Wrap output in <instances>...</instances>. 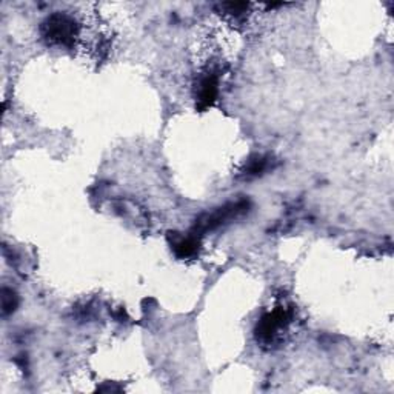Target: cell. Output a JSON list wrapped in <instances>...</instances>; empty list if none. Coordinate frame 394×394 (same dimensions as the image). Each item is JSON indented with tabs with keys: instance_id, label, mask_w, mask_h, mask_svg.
I'll list each match as a JSON object with an SVG mask.
<instances>
[{
	"instance_id": "2",
	"label": "cell",
	"mask_w": 394,
	"mask_h": 394,
	"mask_svg": "<svg viewBox=\"0 0 394 394\" xmlns=\"http://www.w3.org/2000/svg\"><path fill=\"white\" fill-rule=\"evenodd\" d=\"M288 323H290V316H288L285 309H274V311L265 314L260 319L257 325V339L265 343L273 342L280 334V332H284Z\"/></svg>"
},
{
	"instance_id": "1",
	"label": "cell",
	"mask_w": 394,
	"mask_h": 394,
	"mask_svg": "<svg viewBox=\"0 0 394 394\" xmlns=\"http://www.w3.org/2000/svg\"><path fill=\"white\" fill-rule=\"evenodd\" d=\"M42 34L49 44L71 46L77 36V25L74 19L67 16V14L58 12L45 20L44 26H42Z\"/></svg>"
},
{
	"instance_id": "3",
	"label": "cell",
	"mask_w": 394,
	"mask_h": 394,
	"mask_svg": "<svg viewBox=\"0 0 394 394\" xmlns=\"http://www.w3.org/2000/svg\"><path fill=\"white\" fill-rule=\"evenodd\" d=\"M248 208V202H236V203H230V205H225L223 208H219L214 213L208 214L205 219L197 222L196 228L199 231H208V230H214L219 227V225L225 223V221L233 219L237 214L243 213V211Z\"/></svg>"
},
{
	"instance_id": "6",
	"label": "cell",
	"mask_w": 394,
	"mask_h": 394,
	"mask_svg": "<svg viewBox=\"0 0 394 394\" xmlns=\"http://www.w3.org/2000/svg\"><path fill=\"white\" fill-rule=\"evenodd\" d=\"M266 168H268V159L266 157H262V156H257L256 159H252L248 166L245 168V174L248 175H259V174H262Z\"/></svg>"
},
{
	"instance_id": "5",
	"label": "cell",
	"mask_w": 394,
	"mask_h": 394,
	"mask_svg": "<svg viewBox=\"0 0 394 394\" xmlns=\"http://www.w3.org/2000/svg\"><path fill=\"white\" fill-rule=\"evenodd\" d=\"M197 248H199V242H197V239H194V237L180 239V241L173 243L174 255L180 257V259L194 256L197 252Z\"/></svg>"
},
{
	"instance_id": "4",
	"label": "cell",
	"mask_w": 394,
	"mask_h": 394,
	"mask_svg": "<svg viewBox=\"0 0 394 394\" xmlns=\"http://www.w3.org/2000/svg\"><path fill=\"white\" fill-rule=\"evenodd\" d=\"M217 89H219V79L214 73H208L199 82V89H197V107L200 110H207L214 103L217 97Z\"/></svg>"
},
{
	"instance_id": "7",
	"label": "cell",
	"mask_w": 394,
	"mask_h": 394,
	"mask_svg": "<svg viewBox=\"0 0 394 394\" xmlns=\"http://www.w3.org/2000/svg\"><path fill=\"white\" fill-rule=\"evenodd\" d=\"M17 296L12 290H8V288H5L2 291V307H3V313L5 314H10L12 313L14 309L17 307Z\"/></svg>"
}]
</instances>
